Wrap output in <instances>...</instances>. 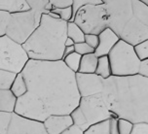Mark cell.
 <instances>
[{
	"mask_svg": "<svg viewBox=\"0 0 148 134\" xmlns=\"http://www.w3.org/2000/svg\"><path fill=\"white\" fill-rule=\"evenodd\" d=\"M27 91L40 99L49 116L70 115L80 102L75 73L62 60L29 59L22 71Z\"/></svg>",
	"mask_w": 148,
	"mask_h": 134,
	"instance_id": "6da1fadb",
	"label": "cell"
},
{
	"mask_svg": "<svg viewBox=\"0 0 148 134\" xmlns=\"http://www.w3.org/2000/svg\"><path fill=\"white\" fill-rule=\"evenodd\" d=\"M108 109L118 119L148 123V79L139 75L111 76L104 80L101 93Z\"/></svg>",
	"mask_w": 148,
	"mask_h": 134,
	"instance_id": "7a4b0ae2",
	"label": "cell"
},
{
	"mask_svg": "<svg viewBox=\"0 0 148 134\" xmlns=\"http://www.w3.org/2000/svg\"><path fill=\"white\" fill-rule=\"evenodd\" d=\"M67 22L42 15L37 29L22 46L31 60L59 61L63 58Z\"/></svg>",
	"mask_w": 148,
	"mask_h": 134,
	"instance_id": "3957f363",
	"label": "cell"
},
{
	"mask_svg": "<svg viewBox=\"0 0 148 134\" xmlns=\"http://www.w3.org/2000/svg\"><path fill=\"white\" fill-rule=\"evenodd\" d=\"M30 10L10 15L6 36L16 43L23 45L40 24L42 15H48L45 5L49 0H26Z\"/></svg>",
	"mask_w": 148,
	"mask_h": 134,
	"instance_id": "277c9868",
	"label": "cell"
},
{
	"mask_svg": "<svg viewBox=\"0 0 148 134\" xmlns=\"http://www.w3.org/2000/svg\"><path fill=\"white\" fill-rule=\"evenodd\" d=\"M111 74L115 77L137 75L140 60L134 52V46L120 40L108 54Z\"/></svg>",
	"mask_w": 148,
	"mask_h": 134,
	"instance_id": "5b68a950",
	"label": "cell"
},
{
	"mask_svg": "<svg viewBox=\"0 0 148 134\" xmlns=\"http://www.w3.org/2000/svg\"><path fill=\"white\" fill-rule=\"evenodd\" d=\"M85 34L99 35L108 27L106 7L100 5H86L75 15L73 20Z\"/></svg>",
	"mask_w": 148,
	"mask_h": 134,
	"instance_id": "8992f818",
	"label": "cell"
},
{
	"mask_svg": "<svg viewBox=\"0 0 148 134\" xmlns=\"http://www.w3.org/2000/svg\"><path fill=\"white\" fill-rule=\"evenodd\" d=\"M29 60L23 46L6 35L0 37V69L21 73Z\"/></svg>",
	"mask_w": 148,
	"mask_h": 134,
	"instance_id": "52a82bcc",
	"label": "cell"
},
{
	"mask_svg": "<svg viewBox=\"0 0 148 134\" xmlns=\"http://www.w3.org/2000/svg\"><path fill=\"white\" fill-rule=\"evenodd\" d=\"M78 107L86 120L87 129L96 123L117 118L108 109L101 93L88 97H81Z\"/></svg>",
	"mask_w": 148,
	"mask_h": 134,
	"instance_id": "ba28073f",
	"label": "cell"
},
{
	"mask_svg": "<svg viewBox=\"0 0 148 134\" xmlns=\"http://www.w3.org/2000/svg\"><path fill=\"white\" fill-rule=\"evenodd\" d=\"M108 28L120 36L129 20L133 18L132 0H105Z\"/></svg>",
	"mask_w": 148,
	"mask_h": 134,
	"instance_id": "9c48e42d",
	"label": "cell"
},
{
	"mask_svg": "<svg viewBox=\"0 0 148 134\" xmlns=\"http://www.w3.org/2000/svg\"><path fill=\"white\" fill-rule=\"evenodd\" d=\"M14 114L25 119L37 120L40 122H44V120L49 117V114L40 99H38L29 91L17 98Z\"/></svg>",
	"mask_w": 148,
	"mask_h": 134,
	"instance_id": "30bf717a",
	"label": "cell"
},
{
	"mask_svg": "<svg viewBox=\"0 0 148 134\" xmlns=\"http://www.w3.org/2000/svg\"><path fill=\"white\" fill-rule=\"evenodd\" d=\"M76 85L81 97H88L100 94L103 90L104 79L97 74L75 73Z\"/></svg>",
	"mask_w": 148,
	"mask_h": 134,
	"instance_id": "8fae6325",
	"label": "cell"
},
{
	"mask_svg": "<svg viewBox=\"0 0 148 134\" xmlns=\"http://www.w3.org/2000/svg\"><path fill=\"white\" fill-rule=\"evenodd\" d=\"M8 134H48L43 122L25 119L13 113Z\"/></svg>",
	"mask_w": 148,
	"mask_h": 134,
	"instance_id": "7c38bea8",
	"label": "cell"
},
{
	"mask_svg": "<svg viewBox=\"0 0 148 134\" xmlns=\"http://www.w3.org/2000/svg\"><path fill=\"white\" fill-rule=\"evenodd\" d=\"M119 38L134 47L141 42L148 40V26L139 22L133 17L124 27Z\"/></svg>",
	"mask_w": 148,
	"mask_h": 134,
	"instance_id": "4fadbf2b",
	"label": "cell"
},
{
	"mask_svg": "<svg viewBox=\"0 0 148 134\" xmlns=\"http://www.w3.org/2000/svg\"><path fill=\"white\" fill-rule=\"evenodd\" d=\"M48 134H62L73 125L70 115H51L43 122Z\"/></svg>",
	"mask_w": 148,
	"mask_h": 134,
	"instance_id": "5bb4252c",
	"label": "cell"
},
{
	"mask_svg": "<svg viewBox=\"0 0 148 134\" xmlns=\"http://www.w3.org/2000/svg\"><path fill=\"white\" fill-rule=\"evenodd\" d=\"M120 41V38L113 32L110 28H106L99 34V45L95 50L94 54L97 57L108 56L110 51L115 47V45Z\"/></svg>",
	"mask_w": 148,
	"mask_h": 134,
	"instance_id": "9a60e30c",
	"label": "cell"
},
{
	"mask_svg": "<svg viewBox=\"0 0 148 134\" xmlns=\"http://www.w3.org/2000/svg\"><path fill=\"white\" fill-rule=\"evenodd\" d=\"M30 10L26 0H0V11L9 15L26 12Z\"/></svg>",
	"mask_w": 148,
	"mask_h": 134,
	"instance_id": "2e32d148",
	"label": "cell"
},
{
	"mask_svg": "<svg viewBox=\"0 0 148 134\" xmlns=\"http://www.w3.org/2000/svg\"><path fill=\"white\" fill-rule=\"evenodd\" d=\"M17 97L10 89H0V112L13 114L15 111Z\"/></svg>",
	"mask_w": 148,
	"mask_h": 134,
	"instance_id": "e0dca14e",
	"label": "cell"
},
{
	"mask_svg": "<svg viewBox=\"0 0 148 134\" xmlns=\"http://www.w3.org/2000/svg\"><path fill=\"white\" fill-rule=\"evenodd\" d=\"M97 60H99V57L94 52L83 56L81 58L80 66H79V70L77 73H81V74H95L97 66Z\"/></svg>",
	"mask_w": 148,
	"mask_h": 134,
	"instance_id": "ac0fdd59",
	"label": "cell"
},
{
	"mask_svg": "<svg viewBox=\"0 0 148 134\" xmlns=\"http://www.w3.org/2000/svg\"><path fill=\"white\" fill-rule=\"evenodd\" d=\"M132 9L134 19L148 26V7L142 0H132Z\"/></svg>",
	"mask_w": 148,
	"mask_h": 134,
	"instance_id": "d6986e66",
	"label": "cell"
},
{
	"mask_svg": "<svg viewBox=\"0 0 148 134\" xmlns=\"http://www.w3.org/2000/svg\"><path fill=\"white\" fill-rule=\"evenodd\" d=\"M10 90L12 91V93L14 95L18 98V97L23 96V94H25L27 93V86H26L25 80L23 75L21 73H18L17 76H16L14 82H13L11 88H10Z\"/></svg>",
	"mask_w": 148,
	"mask_h": 134,
	"instance_id": "ffe728a7",
	"label": "cell"
},
{
	"mask_svg": "<svg viewBox=\"0 0 148 134\" xmlns=\"http://www.w3.org/2000/svg\"><path fill=\"white\" fill-rule=\"evenodd\" d=\"M95 74H97V76H99V77H101L102 79H104V80H106V79H108L112 76V74H111L109 59H108L107 56L99 57V60H97V66Z\"/></svg>",
	"mask_w": 148,
	"mask_h": 134,
	"instance_id": "44dd1931",
	"label": "cell"
},
{
	"mask_svg": "<svg viewBox=\"0 0 148 134\" xmlns=\"http://www.w3.org/2000/svg\"><path fill=\"white\" fill-rule=\"evenodd\" d=\"M66 35L68 38L72 39L75 44L83 43L84 39H85V33L74 22H67Z\"/></svg>",
	"mask_w": 148,
	"mask_h": 134,
	"instance_id": "7402d4cb",
	"label": "cell"
},
{
	"mask_svg": "<svg viewBox=\"0 0 148 134\" xmlns=\"http://www.w3.org/2000/svg\"><path fill=\"white\" fill-rule=\"evenodd\" d=\"M111 120V119H110ZM110 120H103L90 127L83 134H111L110 132Z\"/></svg>",
	"mask_w": 148,
	"mask_h": 134,
	"instance_id": "603a6c76",
	"label": "cell"
},
{
	"mask_svg": "<svg viewBox=\"0 0 148 134\" xmlns=\"http://www.w3.org/2000/svg\"><path fill=\"white\" fill-rule=\"evenodd\" d=\"M82 56L80 54H76L75 52L70 54L69 56L63 57L62 61L63 63L66 65V67L68 69H70L72 72L77 73L79 70V66H80V61H81Z\"/></svg>",
	"mask_w": 148,
	"mask_h": 134,
	"instance_id": "cb8c5ba5",
	"label": "cell"
},
{
	"mask_svg": "<svg viewBox=\"0 0 148 134\" xmlns=\"http://www.w3.org/2000/svg\"><path fill=\"white\" fill-rule=\"evenodd\" d=\"M17 74L0 69V89H10Z\"/></svg>",
	"mask_w": 148,
	"mask_h": 134,
	"instance_id": "d4e9b609",
	"label": "cell"
},
{
	"mask_svg": "<svg viewBox=\"0 0 148 134\" xmlns=\"http://www.w3.org/2000/svg\"><path fill=\"white\" fill-rule=\"evenodd\" d=\"M134 50L136 56L138 57L140 61L148 59V40H145L141 43L136 45L134 47Z\"/></svg>",
	"mask_w": 148,
	"mask_h": 134,
	"instance_id": "484cf974",
	"label": "cell"
},
{
	"mask_svg": "<svg viewBox=\"0 0 148 134\" xmlns=\"http://www.w3.org/2000/svg\"><path fill=\"white\" fill-rule=\"evenodd\" d=\"M117 128L119 134H131L134 128V123L124 119H118Z\"/></svg>",
	"mask_w": 148,
	"mask_h": 134,
	"instance_id": "4316f807",
	"label": "cell"
},
{
	"mask_svg": "<svg viewBox=\"0 0 148 134\" xmlns=\"http://www.w3.org/2000/svg\"><path fill=\"white\" fill-rule=\"evenodd\" d=\"M12 114L0 112V134H8L10 122H11Z\"/></svg>",
	"mask_w": 148,
	"mask_h": 134,
	"instance_id": "83f0119b",
	"label": "cell"
},
{
	"mask_svg": "<svg viewBox=\"0 0 148 134\" xmlns=\"http://www.w3.org/2000/svg\"><path fill=\"white\" fill-rule=\"evenodd\" d=\"M74 52H75L76 54H80L81 56H86V54L95 52V50L91 48V47H90L88 44H86L85 42H83V43L74 44Z\"/></svg>",
	"mask_w": 148,
	"mask_h": 134,
	"instance_id": "f1b7e54d",
	"label": "cell"
},
{
	"mask_svg": "<svg viewBox=\"0 0 148 134\" xmlns=\"http://www.w3.org/2000/svg\"><path fill=\"white\" fill-rule=\"evenodd\" d=\"M51 12L58 14L60 16V20H63L65 22H69L71 17H72V9H71V7L65 8V9H54Z\"/></svg>",
	"mask_w": 148,
	"mask_h": 134,
	"instance_id": "f546056e",
	"label": "cell"
},
{
	"mask_svg": "<svg viewBox=\"0 0 148 134\" xmlns=\"http://www.w3.org/2000/svg\"><path fill=\"white\" fill-rule=\"evenodd\" d=\"M10 20V15L6 12L0 11V37L6 35V29Z\"/></svg>",
	"mask_w": 148,
	"mask_h": 134,
	"instance_id": "4dcf8cb0",
	"label": "cell"
},
{
	"mask_svg": "<svg viewBox=\"0 0 148 134\" xmlns=\"http://www.w3.org/2000/svg\"><path fill=\"white\" fill-rule=\"evenodd\" d=\"M54 9H65L72 6L73 0H49ZM52 10V11H53Z\"/></svg>",
	"mask_w": 148,
	"mask_h": 134,
	"instance_id": "1f68e13d",
	"label": "cell"
},
{
	"mask_svg": "<svg viewBox=\"0 0 148 134\" xmlns=\"http://www.w3.org/2000/svg\"><path fill=\"white\" fill-rule=\"evenodd\" d=\"M84 42L86 44H88L91 48L96 50L97 45H99V35H96V34H85Z\"/></svg>",
	"mask_w": 148,
	"mask_h": 134,
	"instance_id": "d6a6232c",
	"label": "cell"
},
{
	"mask_svg": "<svg viewBox=\"0 0 148 134\" xmlns=\"http://www.w3.org/2000/svg\"><path fill=\"white\" fill-rule=\"evenodd\" d=\"M131 134H148V123H134Z\"/></svg>",
	"mask_w": 148,
	"mask_h": 134,
	"instance_id": "836d02e7",
	"label": "cell"
},
{
	"mask_svg": "<svg viewBox=\"0 0 148 134\" xmlns=\"http://www.w3.org/2000/svg\"><path fill=\"white\" fill-rule=\"evenodd\" d=\"M137 75L148 79V59H145V60H142V61H140Z\"/></svg>",
	"mask_w": 148,
	"mask_h": 134,
	"instance_id": "e575fe53",
	"label": "cell"
},
{
	"mask_svg": "<svg viewBox=\"0 0 148 134\" xmlns=\"http://www.w3.org/2000/svg\"><path fill=\"white\" fill-rule=\"evenodd\" d=\"M62 134H83V131H82L80 128L75 127V125H72L70 128H68L66 131H64Z\"/></svg>",
	"mask_w": 148,
	"mask_h": 134,
	"instance_id": "d590c367",
	"label": "cell"
},
{
	"mask_svg": "<svg viewBox=\"0 0 148 134\" xmlns=\"http://www.w3.org/2000/svg\"><path fill=\"white\" fill-rule=\"evenodd\" d=\"M72 52H74V46H72V47H65L64 51H63V57L69 56V54H72Z\"/></svg>",
	"mask_w": 148,
	"mask_h": 134,
	"instance_id": "8d00e7d4",
	"label": "cell"
},
{
	"mask_svg": "<svg viewBox=\"0 0 148 134\" xmlns=\"http://www.w3.org/2000/svg\"><path fill=\"white\" fill-rule=\"evenodd\" d=\"M74 41L72 40V39H70V38H66V40H65L64 42V47H72L74 46Z\"/></svg>",
	"mask_w": 148,
	"mask_h": 134,
	"instance_id": "74e56055",
	"label": "cell"
},
{
	"mask_svg": "<svg viewBox=\"0 0 148 134\" xmlns=\"http://www.w3.org/2000/svg\"><path fill=\"white\" fill-rule=\"evenodd\" d=\"M48 16L50 18H52V19H54V20H60V16L58 14H56V13H54V12H49Z\"/></svg>",
	"mask_w": 148,
	"mask_h": 134,
	"instance_id": "f35d334b",
	"label": "cell"
},
{
	"mask_svg": "<svg viewBox=\"0 0 148 134\" xmlns=\"http://www.w3.org/2000/svg\"><path fill=\"white\" fill-rule=\"evenodd\" d=\"M52 10H53V5H52L51 3H50V1H49L48 3L45 5V11L49 13V12H51Z\"/></svg>",
	"mask_w": 148,
	"mask_h": 134,
	"instance_id": "ab89813d",
	"label": "cell"
},
{
	"mask_svg": "<svg viewBox=\"0 0 148 134\" xmlns=\"http://www.w3.org/2000/svg\"><path fill=\"white\" fill-rule=\"evenodd\" d=\"M142 2H143V3L148 7V0H142Z\"/></svg>",
	"mask_w": 148,
	"mask_h": 134,
	"instance_id": "60d3db41",
	"label": "cell"
}]
</instances>
